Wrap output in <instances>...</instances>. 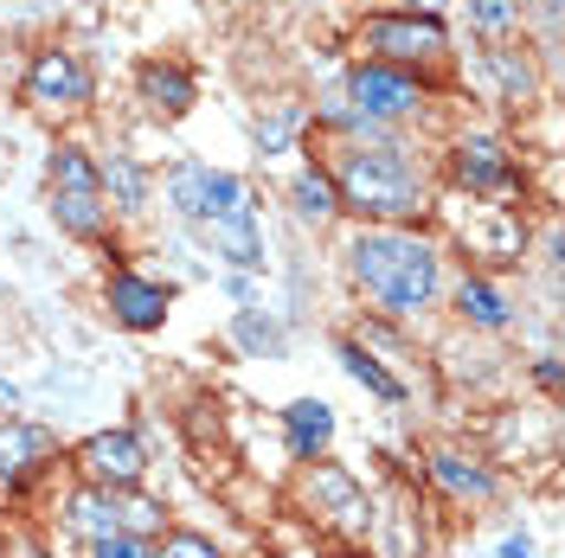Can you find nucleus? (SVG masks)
I'll use <instances>...</instances> for the list:
<instances>
[{
    "label": "nucleus",
    "mask_w": 565,
    "mask_h": 558,
    "mask_svg": "<svg viewBox=\"0 0 565 558\" xmlns=\"http://www.w3.org/2000/svg\"><path fill=\"white\" fill-rule=\"evenodd\" d=\"M122 514H129V526H141V533H154V526H161V507H148V501H129Z\"/></svg>",
    "instance_id": "bb28decb"
},
{
    "label": "nucleus",
    "mask_w": 565,
    "mask_h": 558,
    "mask_svg": "<svg viewBox=\"0 0 565 558\" xmlns=\"http://www.w3.org/2000/svg\"><path fill=\"white\" fill-rule=\"evenodd\" d=\"M20 97L33 109H52V116L84 109L90 104V65H84L77 52H65V45H45V52H33V65H26Z\"/></svg>",
    "instance_id": "0eeeda50"
},
{
    "label": "nucleus",
    "mask_w": 565,
    "mask_h": 558,
    "mask_svg": "<svg viewBox=\"0 0 565 558\" xmlns=\"http://www.w3.org/2000/svg\"><path fill=\"white\" fill-rule=\"evenodd\" d=\"M71 526H77V533H90V539L122 533V514H116L109 489H84V494H77V501H71Z\"/></svg>",
    "instance_id": "a211bd4d"
},
{
    "label": "nucleus",
    "mask_w": 565,
    "mask_h": 558,
    "mask_svg": "<svg viewBox=\"0 0 565 558\" xmlns=\"http://www.w3.org/2000/svg\"><path fill=\"white\" fill-rule=\"evenodd\" d=\"M104 302H109V314H116L122 328H136V334H148V328L168 321V289L136 277V270H116V277L104 282Z\"/></svg>",
    "instance_id": "9b49d317"
},
{
    "label": "nucleus",
    "mask_w": 565,
    "mask_h": 558,
    "mask_svg": "<svg viewBox=\"0 0 565 558\" xmlns=\"http://www.w3.org/2000/svg\"><path fill=\"white\" fill-rule=\"evenodd\" d=\"M136 90H141V104L154 109V116H168V122L200 104V77L180 65V58H148L136 71Z\"/></svg>",
    "instance_id": "9d476101"
},
{
    "label": "nucleus",
    "mask_w": 565,
    "mask_h": 558,
    "mask_svg": "<svg viewBox=\"0 0 565 558\" xmlns=\"http://www.w3.org/2000/svg\"><path fill=\"white\" fill-rule=\"evenodd\" d=\"M52 455H58V437H52L45 423H7V430H0V475H7V482L33 475L39 462H52Z\"/></svg>",
    "instance_id": "f8f14e48"
},
{
    "label": "nucleus",
    "mask_w": 565,
    "mask_h": 558,
    "mask_svg": "<svg viewBox=\"0 0 565 558\" xmlns=\"http://www.w3.org/2000/svg\"><path fill=\"white\" fill-rule=\"evenodd\" d=\"M232 334H238L250 353H277L282 347V328L270 321V314H257V309H238V328H232Z\"/></svg>",
    "instance_id": "5701e85b"
},
{
    "label": "nucleus",
    "mask_w": 565,
    "mask_h": 558,
    "mask_svg": "<svg viewBox=\"0 0 565 558\" xmlns=\"http://www.w3.org/2000/svg\"><path fill=\"white\" fill-rule=\"evenodd\" d=\"M289 206H296V218H302V225H328V218L341 212L328 168H302V174L289 180Z\"/></svg>",
    "instance_id": "2eb2a0df"
},
{
    "label": "nucleus",
    "mask_w": 565,
    "mask_h": 558,
    "mask_svg": "<svg viewBox=\"0 0 565 558\" xmlns=\"http://www.w3.org/2000/svg\"><path fill=\"white\" fill-rule=\"evenodd\" d=\"M430 475H437L450 494H462V501H489V494H494V475H489V469H476L469 455H450V450L430 455Z\"/></svg>",
    "instance_id": "f3484780"
},
{
    "label": "nucleus",
    "mask_w": 565,
    "mask_h": 558,
    "mask_svg": "<svg viewBox=\"0 0 565 558\" xmlns=\"http://www.w3.org/2000/svg\"><path fill=\"white\" fill-rule=\"evenodd\" d=\"M457 309H462V321H476V328H508V302H501V289L482 282V277H462Z\"/></svg>",
    "instance_id": "6ab92c4d"
},
{
    "label": "nucleus",
    "mask_w": 565,
    "mask_h": 558,
    "mask_svg": "<svg viewBox=\"0 0 565 558\" xmlns=\"http://www.w3.org/2000/svg\"><path fill=\"white\" fill-rule=\"evenodd\" d=\"M77 462H84L90 489H109V494H116V489H136L141 469H148L136 430H104V437H90V443L77 450Z\"/></svg>",
    "instance_id": "1a4fd4ad"
},
{
    "label": "nucleus",
    "mask_w": 565,
    "mask_h": 558,
    "mask_svg": "<svg viewBox=\"0 0 565 558\" xmlns=\"http://www.w3.org/2000/svg\"><path fill=\"white\" fill-rule=\"evenodd\" d=\"M348 270L366 289V302L386 314H424L444 289V257L405 225H366L348 245Z\"/></svg>",
    "instance_id": "f257e3e1"
},
{
    "label": "nucleus",
    "mask_w": 565,
    "mask_h": 558,
    "mask_svg": "<svg viewBox=\"0 0 565 558\" xmlns=\"http://www.w3.org/2000/svg\"><path fill=\"white\" fill-rule=\"evenodd\" d=\"M398 13H437V0H392Z\"/></svg>",
    "instance_id": "c85d7f7f"
},
{
    "label": "nucleus",
    "mask_w": 565,
    "mask_h": 558,
    "mask_svg": "<svg viewBox=\"0 0 565 558\" xmlns=\"http://www.w3.org/2000/svg\"><path fill=\"white\" fill-rule=\"evenodd\" d=\"M450 174H457V186L476 193V200H508V193H521V168H514V154L494 136H462L457 148H450Z\"/></svg>",
    "instance_id": "6e6552de"
},
{
    "label": "nucleus",
    "mask_w": 565,
    "mask_h": 558,
    "mask_svg": "<svg viewBox=\"0 0 565 558\" xmlns=\"http://www.w3.org/2000/svg\"><path fill=\"white\" fill-rule=\"evenodd\" d=\"M97 174H104V200H109V206H122V212L148 206V174H141L136 154H109Z\"/></svg>",
    "instance_id": "dca6fc26"
},
{
    "label": "nucleus",
    "mask_w": 565,
    "mask_h": 558,
    "mask_svg": "<svg viewBox=\"0 0 565 558\" xmlns=\"http://www.w3.org/2000/svg\"><path fill=\"white\" fill-rule=\"evenodd\" d=\"M328 180H334V200L348 212H360V218H373V225H405V218L430 212L424 168L398 141H353V148H341Z\"/></svg>",
    "instance_id": "f03ea898"
},
{
    "label": "nucleus",
    "mask_w": 565,
    "mask_h": 558,
    "mask_svg": "<svg viewBox=\"0 0 565 558\" xmlns=\"http://www.w3.org/2000/svg\"><path fill=\"white\" fill-rule=\"evenodd\" d=\"M514 20H521V7H514V0H469V26H476V33H508V26H514Z\"/></svg>",
    "instance_id": "b1692460"
},
{
    "label": "nucleus",
    "mask_w": 565,
    "mask_h": 558,
    "mask_svg": "<svg viewBox=\"0 0 565 558\" xmlns=\"http://www.w3.org/2000/svg\"><path fill=\"white\" fill-rule=\"evenodd\" d=\"M353 45H360V58H373V65H444L450 58V33H444V20L437 13H366L360 26H353Z\"/></svg>",
    "instance_id": "20e7f679"
},
{
    "label": "nucleus",
    "mask_w": 565,
    "mask_h": 558,
    "mask_svg": "<svg viewBox=\"0 0 565 558\" xmlns=\"http://www.w3.org/2000/svg\"><path fill=\"white\" fill-rule=\"evenodd\" d=\"M225 264H238V270H257L264 264V232H257V212H245V218H225V225H206L200 232Z\"/></svg>",
    "instance_id": "ddd939ff"
},
{
    "label": "nucleus",
    "mask_w": 565,
    "mask_h": 558,
    "mask_svg": "<svg viewBox=\"0 0 565 558\" xmlns=\"http://www.w3.org/2000/svg\"><path fill=\"white\" fill-rule=\"evenodd\" d=\"M348 109H353V122L373 136L380 122H405V116H418L424 109V84L412 77V71H398V65H373V58H360V65L348 71Z\"/></svg>",
    "instance_id": "423d86ee"
},
{
    "label": "nucleus",
    "mask_w": 565,
    "mask_h": 558,
    "mask_svg": "<svg viewBox=\"0 0 565 558\" xmlns=\"http://www.w3.org/2000/svg\"><path fill=\"white\" fill-rule=\"evenodd\" d=\"M296 129H302V109H296V104H277L264 122H257V148H264V154H282Z\"/></svg>",
    "instance_id": "4be33fe9"
},
{
    "label": "nucleus",
    "mask_w": 565,
    "mask_h": 558,
    "mask_svg": "<svg viewBox=\"0 0 565 558\" xmlns=\"http://www.w3.org/2000/svg\"><path fill=\"white\" fill-rule=\"evenodd\" d=\"M501 558H533V552H527V539H508V546H501Z\"/></svg>",
    "instance_id": "c756f323"
},
{
    "label": "nucleus",
    "mask_w": 565,
    "mask_h": 558,
    "mask_svg": "<svg viewBox=\"0 0 565 558\" xmlns=\"http://www.w3.org/2000/svg\"><path fill=\"white\" fill-rule=\"evenodd\" d=\"M489 71L501 77V104H514V109L533 104V65L521 52H489Z\"/></svg>",
    "instance_id": "412c9836"
},
{
    "label": "nucleus",
    "mask_w": 565,
    "mask_h": 558,
    "mask_svg": "<svg viewBox=\"0 0 565 558\" xmlns=\"http://www.w3.org/2000/svg\"><path fill=\"white\" fill-rule=\"evenodd\" d=\"M45 186H52V218H58V232L84 238V245H104L109 238V200H104V174H97L90 148L58 141V148H52V168H45Z\"/></svg>",
    "instance_id": "7ed1b4c3"
},
{
    "label": "nucleus",
    "mask_w": 565,
    "mask_h": 558,
    "mask_svg": "<svg viewBox=\"0 0 565 558\" xmlns=\"http://www.w3.org/2000/svg\"><path fill=\"white\" fill-rule=\"evenodd\" d=\"M148 558H218V546H212L206 533H168L161 552H148Z\"/></svg>",
    "instance_id": "393cba45"
},
{
    "label": "nucleus",
    "mask_w": 565,
    "mask_h": 558,
    "mask_svg": "<svg viewBox=\"0 0 565 558\" xmlns=\"http://www.w3.org/2000/svg\"><path fill=\"white\" fill-rule=\"evenodd\" d=\"M341 360H348V373L360 385H366V391H380V398H386V405H398V398H405V385L392 379L386 366H380V360H373V353L360 347V341H341Z\"/></svg>",
    "instance_id": "aec40b11"
},
{
    "label": "nucleus",
    "mask_w": 565,
    "mask_h": 558,
    "mask_svg": "<svg viewBox=\"0 0 565 558\" xmlns=\"http://www.w3.org/2000/svg\"><path fill=\"white\" fill-rule=\"evenodd\" d=\"M533 379L546 385V391H559V379H565V373H559V360H540V366H533Z\"/></svg>",
    "instance_id": "cd10ccee"
},
{
    "label": "nucleus",
    "mask_w": 565,
    "mask_h": 558,
    "mask_svg": "<svg viewBox=\"0 0 565 558\" xmlns=\"http://www.w3.org/2000/svg\"><path fill=\"white\" fill-rule=\"evenodd\" d=\"M168 206H174L193 232H206V225H225V218H245L250 193H245V180L225 174V168L174 161V174H168Z\"/></svg>",
    "instance_id": "39448f33"
},
{
    "label": "nucleus",
    "mask_w": 565,
    "mask_h": 558,
    "mask_svg": "<svg viewBox=\"0 0 565 558\" xmlns=\"http://www.w3.org/2000/svg\"><path fill=\"white\" fill-rule=\"evenodd\" d=\"M90 558H148V546H141L136 533H109V539H97Z\"/></svg>",
    "instance_id": "a878e982"
},
{
    "label": "nucleus",
    "mask_w": 565,
    "mask_h": 558,
    "mask_svg": "<svg viewBox=\"0 0 565 558\" xmlns=\"http://www.w3.org/2000/svg\"><path fill=\"white\" fill-rule=\"evenodd\" d=\"M282 423H289V450L302 455V462L321 455L328 450V437H334V411H328L321 398H296V405L282 411Z\"/></svg>",
    "instance_id": "4468645a"
}]
</instances>
